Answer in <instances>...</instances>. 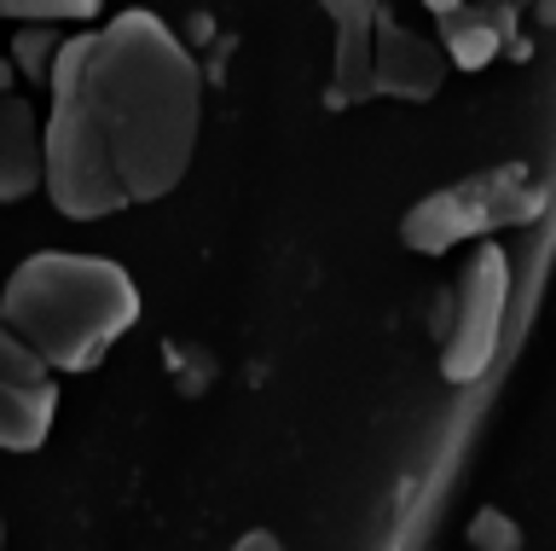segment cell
I'll return each instance as SVG.
<instances>
[{
  "label": "cell",
  "mask_w": 556,
  "mask_h": 551,
  "mask_svg": "<svg viewBox=\"0 0 556 551\" xmlns=\"http://www.w3.org/2000/svg\"><path fill=\"white\" fill-rule=\"evenodd\" d=\"M41 134L47 198L70 221H104L180 186L198 146L203 76L156 12H116L59 41Z\"/></svg>",
  "instance_id": "6da1fadb"
},
{
  "label": "cell",
  "mask_w": 556,
  "mask_h": 551,
  "mask_svg": "<svg viewBox=\"0 0 556 551\" xmlns=\"http://www.w3.org/2000/svg\"><path fill=\"white\" fill-rule=\"evenodd\" d=\"M139 320V285L104 255L41 250L12 267L0 290V325H12L52 372H87Z\"/></svg>",
  "instance_id": "7a4b0ae2"
},
{
  "label": "cell",
  "mask_w": 556,
  "mask_h": 551,
  "mask_svg": "<svg viewBox=\"0 0 556 551\" xmlns=\"http://www.w3.org/2000/svg\"><path fill=\"white\" fill-rule=\"evenodd\" d=\"M545 210V186H539L521 163L504 168H481L458 186H441L424 203H412L406 221H400V238L406 250L441 255L458 238H481V233H504V227H528V221Z\"/></svg>",
  "instance_id": "3957f363"
},
{
  "label": "cell",
  "mask_w": 556,
  "mask_h": 551,
  "mask_svg": "<svg viewBox=\"0 0 556 551\" xmlns=\"http://www.w3.org/2000/svg\"><path fill=\"white\" fill-rule=\"evenodd\" d=\"M504 302H510V262L493 238L469 250L464 273L452 279V320L441 325V372L446 384H476L486 377L504 331Z\"/></svg>",
  "instance_id": "277c9868"
},
{
  "label": "cell",
  "mask_w": 556,
  "mask_h": 551,
  "mask_svg": "<svg viewBox=\"0 0 556 551\" xmlns=\"http://www.w3.org/2000/svg\"><path fill=\"white\" fill-rule=\"evenodd\" d=\"M52 366L29 349L12 325H0V447L7 453H35L59 412V384Z\"/></svg>",
  "instance_id": "5b68a950"
},
{
  "label": "cell",
  "mask_w": 556,
  "mask_h": 551,
  "mask_svg": "<svg viewBox=\"0 0 556 551\" xmlns=\"http://www.w3.org/2000/svg\"><path fill=\"white\" fill-rule=\"evenodd\" d=\"M441 82H446L441 41H429L424 29H406L389 7H377V29H371V88L424 105V99L441 93Z\"/></svg>",
  "instance_id": "8992f818"
},
{
  "label": "cell",
  "mask_w": 556,
  "mask_h": 551,
  "mask_svg": "<svg viewBox=\"0 0 556 551\" xmlns=\"http://www.w3.org/2000/svg\"><path fill=\"white\" fill-rule=\"evenodd\" d=\"M319 7H325V18L337 24V59H330L325 105L330 111L365 105V99H377V88H371V29H377L382 0H319Z\"/></svg>",
  "instance_id": "52a82bcc"
},
{
  "label": "cell",
  "mask_w": 556,
  "mask_h": 551,
  "mask_svg": "<svg viewBox=\"0 0 556 551\" xmlns=\"http://www.w3.org/2000/svg\"><path fill=\"white\" fill-rule=\"evenodd\" d=\"M29 192H41V128H35V105L12 93L0 71V203Z\"/></svg>",
  "instance_id": "ba28073f"
},
{
  "label": "cell",
  "mask_w": 556,
  "mask_h": 551,
  "mask_svg": "<svg viewBox=\"0 0 556 551\" xmlns=\"http://www.w3.org/2000/svg\"><path fill=\"white\" fill-rule=\"evenodd\" d=\"M434 24H441V53H446V64H464V71L493 64V59L504 53V36H510V24H504V18H493V12H469V7L441 12Z\"/></svg>",
  "instance_id": "9c48e42d"
},
{
  "label": "cell",
  "mask_w": 556,
  "mask_h": 551,
  "mask_svg": "<svg viewBox=\"0 0 556 551\" xmlns=\"http://www.w3.org/2000/svg\"><path fill=\"white\" fill-rule=\"evenodd\" d=\"M104 0H0V18L17 24H64V18H99Z\"/></svg>",
  "instance_id": "30bf717a"
},
{
  "label": "cell",
  "mask_w": 556,
  "mask_h": 551,
  "mask_svg": "<svg viewBox=\"0 0 556 551\" xmlns=\"http://www.w3.org/2000/svg\"><path fill=\"white\" fill-rule=\"evenodd\" d=\"M17 71L35 76V82H47L52 71V59H59V36H52V24H24V36H17Z\"/></svg>",
  "instance_id": "8fae6325"
},
{
  "label": "cell",
  "mask_w": 556,
  "mask_h": 551,
  "mask_svg": "<svg viewBox=\"0 0 556 551\" xmlns=\"http://www.w3.org/2000/svg\"><path fill=\"white\" fill-rule=\"evenodd\" d=\"M469 546L476 551H521V528L510 523L504 511H476V523H469Z\"/></svg>",
  "instance_id": "7c38bea8"
},
{
  "label": "cell",
  "mask_w": 556,
  "mask_h": 551,
  "mask_svg": "<svg viewBox=\"0 0 556 551\" xmlns=\"http://www.w3.org/2000/svg\"><path fill=\"white\" fill-rule=\"evenodd\" d=\"M424 7L441 18V12H458V7H469V12H493V18H504V24H516V12L521 7H533V0H424Z\"/></svg>",
  "instance_id": "4fadbf2b"
},
{
  "label": "cell",
  "mask_w": 556,
  "mask_h": 551,
  "mask_svg": "<svg viewBox=\"0 0 556 551\" xmlns=\"http://www.w3.org/2000/svg\"><path fill=\"white\" fill-rule=\"evenodd\" d=\"M232 551H290V546L278 540V534H267V528H250V534H243V540H238Z\"/></svg>",
  "instance_id": "5bb4252c"
},
{
  "label": "cell",
  "mask_w": 556,
  "mask_h": 551,
  "mask_svg": "<svg viewBox=\"0 0 556 551\" xmlns=\"http://www.w3.org/2000/svg\"><path fill=\"white\" fill-rule=\"evenodd\" d=\"M0 546H7V528H0Z\"/></svg>",
  "instance_id": "9a60e30c"
}]
</instances>
